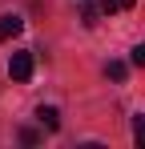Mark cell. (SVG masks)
I'll return each mask as SVG.
<instances>
[{"label":"cell","instance_id":"6da1fadb","mask_svg":"<svg viewBox=\"0 0 145 149\" xmlns=\"http://www.w3.org/2000/svg\"><path fill=\"white\" fill-rule=\"evenodd\" d=\"M8 77H12V81H28V77H32V52H12Z\"/></svg>","mask_w":145,"mask_h":149},{"label":"cell","instance_id":"7a4b0ae2","mask_svg":"<svg viewBox=\"0 0 145 149\" xmlns=\"http://www.w3.org/2000/svg\"><path fill=\"white\" fill-rule=\"evenodd\" d=\"M20 28H24V20H20V16H0V40H12Z\"/></svg>","mask_w":145,"mask_h":149},{"label":"cell","instance_id":"3957f363","mask_svg":"<svg viewBox=\"0 0 145 149\" xmlns=\"http://www.w3.org/2000/svg\"><path fill=\"white\" fill-rule=\"evenodd\" d=\"M36 117H40V125H48V129H61V113H56L52 105H40Z\"/></svg>","mask_w":145,"mask_h":149},{"label":"cell","instance_id":"277c9868","mask_svg":"<svg viewBox=\"0 0 145 149\" xmlns=\"http://www.w3.org/2000/svg\"><path fill=\"white\" fill-rule=\"evenodd\" d=\"M125 73H129L125 61H109V65H105V77H109V81H125Z\"/></svg>","mask_w":145,"mask_h":149},{"label":"cell","instance_id":"5b68a950","mask_svg":"<svg viewBox=\"0 0 145 149\" xmlns=\"http://www.w3.org/2000/svg\"><path fill=\"white\" fill-rule=\"evenodd\" d=\"M125 8H133V0H101V12H105V16H113V12H125Z\"/></svg>","mask_w":145,"mask_h":149},{"label":"cell","instance_id":"8992f818","mask_svg":"<svg viewBox=\"0 0 145 149\" xmlns=\"http://www.w3.org/2000/svg\"><path fill=\"white\" fill-rule=\"evenodd\" d=\"M129 61H133L137 69H145V45H133V52H129Z\"/></svg>","mask_w":145,"mask_h":149},{"label":"cell","instance_id":"52a82bcc","mask_svg":"<svg viewBox=\"0 0 145 149\" xmlns=\"http://www.w3.org/2000/svg\"><path fill=\"white\" fill-rule=\"evenodd\" d=\"M133 137H137V145L145 149V117H137V121H133Z\"/></svg>","mask_w":145,"mask_h":149}]
</instances>
